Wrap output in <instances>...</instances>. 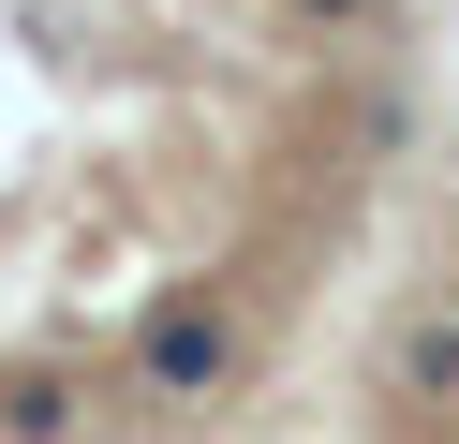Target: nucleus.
<instances>
[{"mask_svg":"<svg viewBox=\"0 0 459 444\" xmlns=\"http://www.w3.org/2000/svg\"><path fill=\"white\" fill-rule=\"evenodd\" d=\"M415 104V0H0V444L267 414L400 222Z\"/></svg>","mask_w":459,"mask_h":444,"instance_id":"obj_1","label":"nucleus"},{"mask_svg":"<svg viewBox=\"0 0 459 444\" xmlns=\"http://www.w3.org/2000/svg\"><path fill=\"white\" fill-rule=\"evenodd\" d=\"M326 430L341 444H459V163L415 222H385L356 311H341Z\"/></svg>","mask_w":459,"mask_h":444,"instance_id":"obj_2","label":"nucleus"}]
</instances>
